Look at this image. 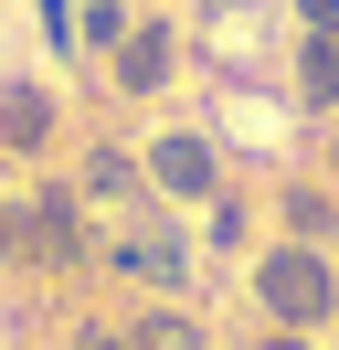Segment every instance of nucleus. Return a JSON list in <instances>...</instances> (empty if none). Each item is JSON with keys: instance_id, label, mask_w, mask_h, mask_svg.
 I'll return each mask as SVG.
<instances>
[{"instance_id": "15", "label": "nucleus", "mask_w": 339, "mask_h": 350, "mask_svg": "<svg viewBox=\"0 0 339 350\" xmlns=\"http://www.w3.org/2000/svg\"><path fill=\"white\" fill-rule=\"evenodd\" d=\"M74 350H127V319H117V329H106V319H96V329H74Z\"/></svg>"}, {"instance_id": "2", "label": "nucleus", "mask_w": 339, "mask_h": 350, "mask_svg": "<svg viewBox=\"0 0 339 350\" xmlns=\"http://www.w3.org/2000/svg\"><path fill=\"white\" fill-rule=\"evenodd\" d=\"M96 255L117 265L127 286H148V297H180V286H191V234H180V223H159V213H127Z\"/></svg>"}, {"instance_id": "7", "label": "nucleus", "mask_w": 339, "mask_h": 350, "mask_svg": "<svg viewBox=\"0 0 339 350\" xmlns=\"http://www.w3.org/2000/svg\"><path fill=\"white\" fill-rule=\"evenodd\" d=\"M64 138V107H53V85H0V159H42Z\"/></svg>"}, {"instance_id": "16", "label": "nucleus", "mask_w": 339, "mask_h": 350, "mask_svg": "<svg viewBox=\"0 0 339 350\" xmlns=\"http://www.w3.org/2000/svg\"><path fill=\"white\" fill-rule=\"evenodd\" d=\"M254 350H308V329H265V340H254Z\"/></svg>"}, {"instance_id": "5", "label": "nucleus", "mask_w": 339, "mask_h": 350, "mask_svg": "<svg viewBox=\"0 0 339 350\" xmlns=\"http://www.w3.org/2000/svg\"><path fill=\"white\" fill-rule=\"evenodd\" d=\"M170 75H180V22H170V11H138V22H127V43L106 53V85L117 96H170Z\"/></svg>"}, {"instance_id": "3", "label": "nucleus", "mask_w": 339, "mask_h": 350, "mask_svg": "<svg viewBox=\"0 0 339 350\" xmlns=\"http://www.w3.org/2000/svg\"><path fill=\"white\" fill-rule=\"evenodd\" d=\"M85 255H96V223H85V191H74V180H42V191L21 202V265H53V276H74Z\"/></svg>"}, {"instance_id": "14", "label": "nucleus", "mask_w": 339, "mask_h": 350, "mask_svg": "<svg viewBox=\"0 0 339 350\" xmlns=\"http://www.w3.org/2000/svg\"><path fill=\"white\" fill-rule=\"evenodd\" d=\"M0 265H21V202H0Z\"/></svg>"}, {"instance_id": "4", "label": "nucleus", "mask_w": 339, "mask_h": 350, "mask_svg": "<svg viewBox=\"0 0 339 350\" xmlns=\"http://www.w3.org/2000/svg\"><path fill=\"white\" fill-rule=\"evenodd\" d=\"M138 170H148V202H223V149L202 128H159L138 149Z\"/></svg>"}, {"instance_id": "6", "label": "nucleus", "mask_w": 339, "mask_h": 350, "mask_svg": "<svg viewBox=\"0 0 339 350\" xmlns=\"http://www.w3.org/2000/svg\"><path fill=\"white\" fill-rule=\"evenodd\" d=\"M74 191H85V213H148V170H138V149H117V138H85Z\"/></svg>"}, {"instance_id": "11", "label": "nucleus", "mask_w": 339, "mask_h": 350, "mask_svg": "<svg viewBox=\"0 0 339 350\" xmlns=\"http://www.w3.org/2000/svg\"><path fill=\"white\" fill-rule=\"evenodd\" d=\"M329 223H339V202L318 191V180H297L286 191V244H329Z\"/></svg>"}, {"instance_id": "9", "label": "nucleus", "mask_w": 339, "mask_h": 350, "mask_svg": "<svg viewBox=\"0 0 339 350\" xmlns=\"http://www.w3.org/2000/svg\"><path fill=\"white\" fill-rule=\"evenodd\" d=\"M297 107H318V117L339 107V43H329V32L297 43Z\"/></svg>"}, {"instance_id": "17", "label": "nucleus", "mask_w": 339, "mask_h": 350, "mask_svg": "<svg viewBox=\"0 0 339 350\" xmlns=\"http://www.w3.org/2000/svg\"><path fill=\"white\" fill-rule=\"evenodd\" d=\"M202 11H212V22H233V11H244V0H202Z\"/></svg>"}, {"instance_id": "8", "label": "nucleus", "mask_w": 339, "mask_h": 350, "mask_svg": "<svg viewBox=\"0 0 339 350\" xmlns=\"http://www.w3.org/2000/svg\"><path fill=\"white\" fill-rule=\"evenodd\" d=\"M127 22H138L127 0H74V64H85V53H96V64H106V53L127 43Z\"/></svg>"}, {"instance_id": "12", "label": "nucleus", "mask_w": 339, "mask_h": 350, "mask_svg": "<svg viewBox=\"0 0 339 350\" xmlns=\"http://www.w3.org/2000/svg\"><path fill=\"white\" fill-rule=\"evenodd\" d=\"M32 22H42V43L74 64V0H32Z\"/></svg>"}, {"instance_id": "1", "label": "nucleus", "mask_w": 339, "mask_h": 350, "mask_svg": "<svg viewBox=\"0 0 339 350\" xmlns=\"http://www.w3.org/2000/svg\"><path fill=\"white\" fill-rule=\"evenodd\" d=\"M254 308H265L275 329L339 319V265L318 255V244H265V255H254Z\"/></svg>"}, {"instance_id": "13", "label": "nucleus", "mask_w": 339, "mask_h": 350, "mask_svg": "<svg viewBox=\"0 0 339 350\" xmlns=\"http://www.w3.org/2000/svg\"><path fill=\"white\" fill-rule=\"evenodd\" d=\"M297 22H308V32H329V43H339V0H297Z\"/></svg>"}, {"instance_id": "10", "label": "nucleus", "mask_w": 339, "mask_h": 350, "mask_svg": "<svg viewBox=\"0 0 339 350\" xmlns=\"http://www.w3.org/2000/svg\"><path fill=\"white\" fill-rule=\"evenodd\" d=\"M127 350H202V319H191V308H138V319H127Z\"/></svg>"}]
</instances>
